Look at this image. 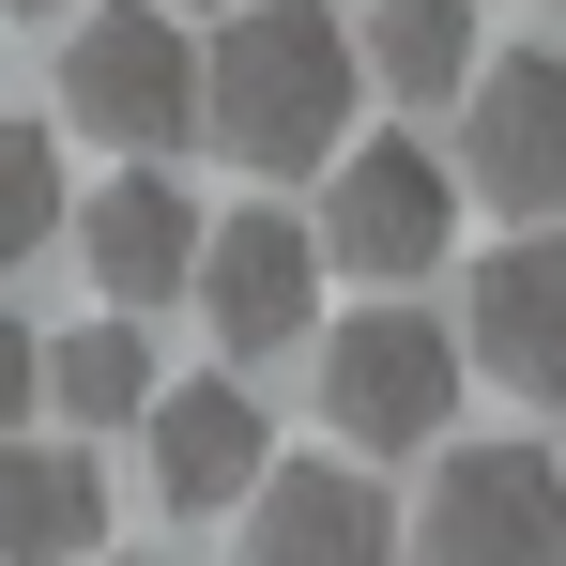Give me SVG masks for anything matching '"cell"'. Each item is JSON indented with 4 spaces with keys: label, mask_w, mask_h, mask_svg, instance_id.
<instances>
[{
    "label": "cell",
    "mask_w": 566,
    "mask_h": 566,
    "mask_svg": "<svg viewBox=\"0 0 566 566\" xmlns=\"http://www.w3.org/2000/svg\"><path fill=\"white\" fill-rule=\"evenodd\" d=\"M353 93H368V62H353L337 0H230V31L199 46V123L245 169H337Z\"/></svg>",
    "instance_id": "1"
},
{
    "label": "cell",
    "mask_w": 566,
    "mask_h": 566,
    "mask_svg": "<svg viewBox=\"0 0 566 566\" xmlns=\"http://www.w3.org/2000/svg\"><path fill=\"white\" fill-rule=\"evenodd\" d=\"M62 123H93L107 154H185L199 138V46L169 0H93L77 31H62Z\"/></svg>",
    "instance_id": "2"
},
{
    "label": "cell",
    "mask_w": 566,
    "mask_h": 566,
    "mask_svg": "<svg viewBox=\"0 0 566 566\" xmlns=\"http://www.w3.org/2000/svg\"><path fill=\"white\" fill-rule=\"evenodd\" d=\"M398 566H566V460L552 444H444Z\"/></svg>",
    "instance_id": "3"
},
{
    "label": "cell",
    "mask_w": 566,
    "mask_h": 566,
    "mask_svg": "<svg viewBox=\"0 0 566 566\" xmlns=\"http://www.w3.org/2000/svg\"><path fill=\"white\" fill-rule=\"evenodd\" d=\"M322 413H337L353 460L444 444V413H460V337H444L429 306H353V322L322 337Z\"/></svg>",
    "instance_id": "4"
},
{
    "label": "cell",
    "mask_w": 566,
    "mask_h": 566,
    "mask_svg": "<svg viewBox=\"0 0 566 566\" xmlns=\"http://www.w3.org/2000/svg\"><path fill=\"white\" fill-rule=\"evenodd\" d=\"M322 261L337 276H368V291H398V276H429L444 245H460V169L444 154H413V138H337V185H322Z\"/></svg>",
    "instance_id": "5"
},
{
    "label": "cell",
    "mask_w": 566,
    "mask_h": 566,
    "mask_svg": "<svg viewBox=\"0 0 566 566\" xmlns=\"http://www.w3.org/2000/svg\"><path fill=\"white\" fill-rule=\"evenodd\" d=\"M460 185L521 230L566 214V46H490L460 77Z\"/></svg>",
    "instance_id": "6"
},
{
    "label": "cell",
    "mask_w": 566,
    "mask_h": 566,
    "mask_svg": "<svg viewBox=\"0 0 566 566\" xmlns=\"http://www.w3.org/2000/svg\"><path fill=\"white\" fill-rule=\"evenodd\" d=\"M460 368L505 398H566V230H521L460 276Z\"/></svg>",
    "instance_id": "7"
},
{
    "label": "cell",
    "mask_w": 566,
    "mask_h": 566,
    "mask_svg": "<svg viewBox=\"0 0 566 566\" xmlns=\"http://www.w3.org/2000/svg\"><path fill=\"white\" fill-rule=\"evenodd\" d=\"M306 291H322V230L306 214H214L199 230L185 306L214 322V353H291L306 337Z\"/></svg>",
    "instance_id": "8"
},
{
    "label": "cell",
    "mask_w": 566,
    "mask_h": 566,
    "mask_svg": "<svg viewBox=\"0 0 566 566\" xmlns=\"http://www.w3.org/2000/svg\"><path fill=\"white\" fill-rule=\"evenodd\" d=\"M230 521H245V566H398V505H382V474L337 460V444H322V460H276Z\"/></svg>",
    "instance_id": "9"
},
{
    "label": "cell",
    "mask_w": 566,
    "mask_h": 566,
    "mask_svg": "<svg viewBox=\"0 0 566 566\" xmlns=\"http://www.w3.org/2000/svg\"><path fill=\"white\" fill-rule=\"evenodd\" d=\"M138 429H154V505H169V521H230V505L276 474V413H261L245 382H214V368H199V382H154Z\"/></svg>",
    "instance_id": "10"
},
{
    "label": "cell",
    "mask_w": 566,
    "mask_h": 566,
    "mask_svg": "<svg viewBox=\"0 0 566 566\" xmlns=\"http://www.w3.org/2000/svg\"><path fill=\"white\" fill-rule=\"evenodd\" d=\"M62 230H77V276H93L123 322L185 306V276H199V199L169 185V169H107L93 214H62Z\"/></svg>",
    "instance_id": "11"
},
{
    "label": "cell",
    "mask_w": 566,
    "mask_h": 566,
    "mask_svg": "<svg viewBox=\"0 0 566 566\" xmlns=\"http://www.w3.org/2000/svg\"><path fill=\"white\" fill-rule=\"evenodd\" d=\"M93 536H107L93 444H77V429H62V444L0 429V566H93Z\"/></svg>",
    "instance_id": "12"
},
{
    "label": "cell",
    "mask_w": 566,
    "mask_h": 566,
    "mask_svg": "<svg viewBox=\"0 0 566 566\" xmlns=\"http://www.w3.org/2000/svg\"><path fill=\"white\" fill-rule=\"evenodd\" d=\"M353 62H368V93L444 107L474 62H490V31H474V0H368V15H353Z\"/></svg>",
    "instance_id": "13"
},
{
    "label": "cell",
    "mask_w": 566,
    "mask_h": 566,
    "mask_svg": "<svg viewBox=\"0 0 566 566\" xmlns=\"http://www.w3.org/2000/svg\"><path fill=\"white\" fill-rule=\"evenodd\" d=\"M46 413L93 444V429H138L154 413V337L123 322V306H93V322H62L46 337Z\"/></svg>",
    "instance_id": "14"
},
{
    "label": "cell",
    "mask_w": 566,
    "mask_h": 566,
    "mask_svg": "<svg viewBox=\"0 0 566 566\" xmlns=\"http://www.w3.org/2000/svg\"><path fill=\"white\" fill-rule=\"evenodd\" d=\"M62 245V138L46 123H0V276Z\"/></svg>",
    "instance_id": "15"
},
{
    "label": "cell",
    "mask_w": 566,
    "mask_h": 566,
    "mask_svg": "<svg viewBox=\"0 0 566 566\" xmlns=\"http://www.w3.org/2000/svg\"><path fill=\"white\" fill-rule=\"evenodd\" d=\"M31 413H46V337L0 306V429H31Z\"/></svg>",
    "instance_id": "16"
},
{
    "label": "cell",
    "mask_w": 566,
    "mask_h": 566,
    "mask_svg": "<svg viewBox=\"0 0 566 566\" xmlns=\"http://www.w3.org/2000/svg\"><path fill=\"white\" fill-rule=\"evenodd\" d=\"M15 15H77V0H15Z\"/></svg>",
    "instance_id": "17"
},
{
    "label": "cell",
    "mask_w": 566,
    "mask_h": 566,
    "mask_svg": "<svg viewBox=\"0 0 566 566\" xmlns=\"http://www.w3.org/2000/svg\"><path fill=\"white\" fill-rule=\"evenodd\" d=\"M169 15H199V0H169ZM214 15H230V0H214Z\"/></svg>",
    "instance_id": "18"
},
{
    "label": "cell",
    "mask_w": 566,
    "mask_h": 566,
    "mask_svg": "<svg viewBox=\"0 0 566 566\" xmlns=\"http://www.w3.org/2000/svg\"><path fill=\"white\" fill-rule=\"evenodd\" d=\"M93 566H138V552H93Z\"/></svg>",
    "instance_id": "19"
}]
</instances>
